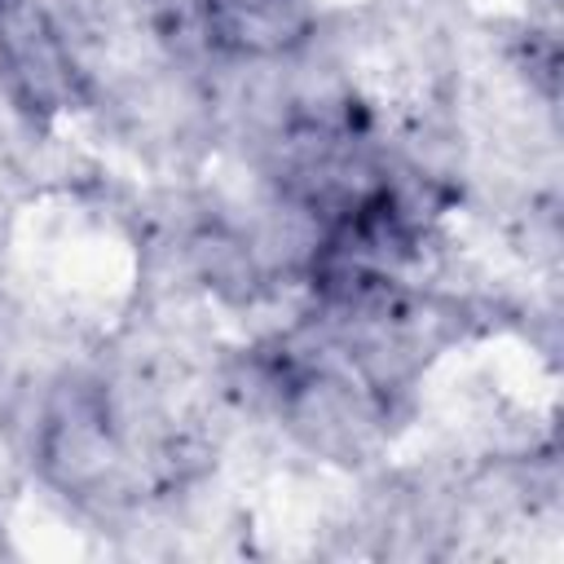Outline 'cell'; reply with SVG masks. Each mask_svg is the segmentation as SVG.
<instances>
[{
  "mask_svg": "<svg viewBox=\"0 0 564 564\" xmlns=\"http://www.w3.org/2000/svg\"><path fill=\"white\" fill-rule=\"evenodd\" d=\"M304 26V0H207V31L234 53H286Z\"/></svg>",
  "mask_w": 564,
  "mask_h": 564,
  "instance_id": "cell-2",
  "label": "cell"
},
{
  "mask_svg": "<svg viewBox=\"0 0 564 564\" xmlns=\"http://www.w3.org/2000/svg\"><path fill=\"white\" fill-rule=\"evenodd\" d=\"M0 66L40 110H53L70 88L62 44L31 0H0Z\"/></svg>",
  "mask_w": 564,
  "mask_h": 564,
  "instance_id": "cell-1",
  "label": "cell"
}]
</instances>
